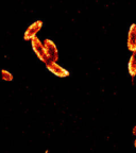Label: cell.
Instances as JSON below:
<instances>
[{
	"label": "cell",
	"instance_id": "1",
	"mask_svg": "<svg viewBox=\"0 0 136 153\" xmlns=\"http://www.w3.org/2000/svg\"><path fill=\"white\" fill-rule=\"evenodd\" d=\"M31 46H32V49H33L34 53L36 54V56H37L44 64H46V63L49 61V59H48L47 53H46L44 43H42L41 39L38 37H34L31 41Z\"/></svg>",
	"mask_w": 136,
	"mask_h": 153
},
{
	"label": "cell",
	"instance_id": "2",
	"mask_svg": "<svg viewBox=\"0 0 136 153\" xmlns=\"http://www.w3.org/2000/svg\"><path fill=\"white\" fill-rule=\"evenodd\" d=\"M44 46H45L46 53H47V56L49 59V61L57 62V60H59V51H57V48L55 46V44L51 39L46 38L45 41H44Z\"/></svg>",
	"mask_w": 136,
	"mask_h": 153
},
{
	"label": "cell",
	"instance_id": "3",
	"mask_svg": "<svg viewBox=\"0 0 136 153\" xmlns=\"http://www.w3.org/2000/svg\"><path fill=\"white\" fill-rule=\"evenodd\" d=\"M45 65L49 71H51L54 76H59V78H66V76H69V71L66 70L65 68H63L62 66H60L56 62L48 61Z\"/></svg>",
	"mask_w": 136,
	"mask_h": 153
},
{
	"label": "cell",
	"instance_id": "4",
	"mask_svg": "<svg viewBox=\"0 0 136 153\" xmlns=\"http://www.w3.org/2000/svg\"><path fill=\"white\" fill-rule=\"evenodd\" d=\"M43 28V22L42 20H37L34 22L32 25L28 27V29L25 32L24 39L25 41H32L34 37H36V34L41 31V29Z\"/></svg>",
	"mask_w": 136,
	"mask_h": 153
},
{
	"label": "cell",
	"instance_id": "5",
	"mask_svg": "<svg viewBox=\"0 0 136 153\" xmlns=\"http://www.w3.org/2000/svg\"><path fill=\"white\" fill-rule=\"evenodd\" d=\"M127 46L129 51L133 52L134 50H136V24H132L129 29Z\"/></svg>",
	"mask_w": 136,
	"mask_h": 153
},
{
	"label": "cell",
	"instance_id": "6",
	"mask_svg": "<svg viewBox=\"0 0 136 153\" xmlns=\"http://www.w3.org/2000/svg\"><path fill=\"white\" fill-rule=\"evenodd\" d=\"M128 70H129V74L132 78L136 76V50L132 52V55L129 60V64H128Z\"/></svg>",
	"mask_w": 136,
	"mask_h": 153
},
{
	"label": "cell",
	"instance_id": "7",
	"mask_svg": "<svg viewBox=\"0 0 136 153\" xmlns=\"http://www.w3.org/2000/svg\"><path fill=\"white\" fill-rule=\"evenodd\" d=\"M1 78H2V80H4V81L11 82L13 80V74L7 71V70L2 69L1 70Z\"/></svg>",
	"mask_w": 136,
	"mask_h": 153
},
{
	"label": "cell",
	"instance_id": "8",
	"mask_svg": "<svg viewBox=\"0 0 136 153\" xmlns=\"http://www.w3.org/2000/svg\"><path fill=\"white\" fill-rule=\"evenodd\" d=\"M132 133H133V135H135V136H136V124H135V127L133 128V131H132Z\"/></svg>",
	"mask_w": 136,
	"mask_h": 153
},
{
	"label": "cell",
	"instance_id": "9",
	"mask_svg": "<svg viewBox=\"0 0 136 153\" xmlns=\"http://www.w3.org/2000/svg\"><path fill=\"white\" fill-rule=\"evenodd\" d=\"M134 146H135V148H136V138H135V141H134Z\"/></svg>",
	"mask_w": 136,
	"mask_h": 153
}]
</instances>
